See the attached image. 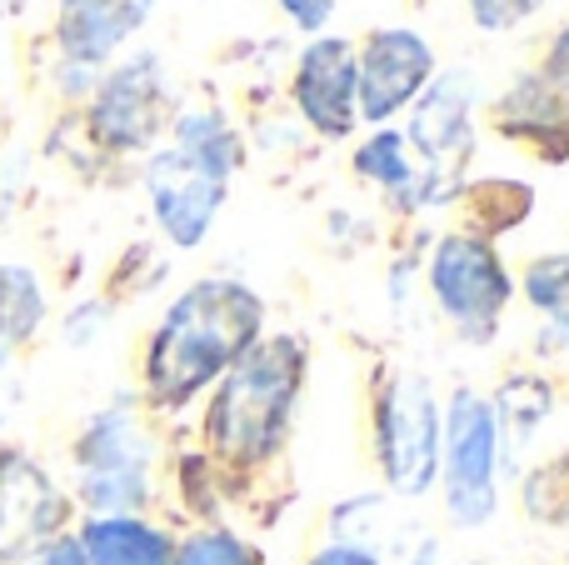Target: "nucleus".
I'll return each instance as SVG.
<instances>
[{"instance_id":"f257e3e1","label":"nucleus","mask_w":569,"mask_h":565,"mask_svg":"<svg viewBox=\"0 0 569 565\" xmlns=\"http://www.w3.org/2000/svg\"><path fill=\"white\" fill-rule=\"evenodd\" d=\"M266 306L240 280H200L190 286L166 320L156 326L146 350V390L156 406H186L196 390L226 376L260 340Z\"/></svg>"},{"instance_id":"f03ea898","label":"nucleus","mask_w":569,"mask_h":565,"mask_svg":"<svg viewBox=\"0 0 569 565\" xmlns=\"http://www.w3.org/2000/svg\"><path fill=\"white\" fill-rule=\"evenodd\" d=\"M305 386V346L295 336L256 340L236 366L226 370L206 416L210 450L230 466H256L276 456L290 426L295 396Z\"/></svg>"},{"instance_id":"7ed1b4c3","label":"nucleus","mask_w":569,"mask_h":565,"mask_svg":"<svg viewBox=\"0 0 569 565\" xmlns=\"http://www.w3.org/2000/svg\"><path fill=\"white\" fill-rule=\"evenodd\" d=\"M440 466H445V506L455 526H485L500 500V420L495 406L475 390L450 400V416L440 420Z\"/></svg>"},{"instance_id":"20e7f679","label":"nucleus","mask_w":569,"mask_h":565,"mask_svg":"<svg viewBox=\"0 0 569 565\" xmlns=\"http://www.w3.org/2000/svg\"><path fill=\"white\" fill-rule=\"evenodd\" d=\"M375 456L400 496H425L440 476V410L420 376H395L375 400Z\"/></svg>"},{"instance_id":"39448f33","label":"nucleus","mask_w":569,"mask_h":565,"mask_svg":"<svg viewBox=\"0 0 569 565\" xmlns=\"http://www.w3.org/2000/svg\"><path fill=\"white\" fill-rule=\"evenodd\" d=\"M76 466H80V500H86L96 516H130L136 506H146L150 446L126 406L100 410V416L80 430Z\"/></svg>"},{"instance_id":"423d86ee","label":"nucleus","mask_w":569,"mask_h":565,"mask_svg":"<svg viewBox=\"0 0 569 565\" xmlns=\"http://www.w3.org/2000/svg\"><path fill=\"white\" fill-rule=\"evenodd\" d=\"M430 290L440 310L470 340H485L510 306V270L480 236H445L430 260Z\"/></svg>"},{"instance_id":"0eeeda50","label":"nucleus","mask_w":569,"mask_h":565,"mask_svg":"<svg viewBox=\"0 0 569 565\" xmlns=\"http://www.w3.org/2000/svg\"><path fill=\"white\" fill-rule=\"evenodd\" d=\"M170 116V90H166V70L156 56H136L126 66H116L106 80L96 86L90 100V136L106 150H146L160 136Z\"/></svg>"},{"instance_id":"6e6552de","label":"nucleus","mask_w":569,"mask_h":565,"mask_svg":"<svg viewBox=\"0 0 569 565\" xmlns=\"http://www.w3.org/2000/svg\"><path fill=\"white\" fill-rule=\"evenodd\" d=\"M470 110H475V80L465 70H445V76H435L425 86L410 120V140L425 160L420 176L425 200L455 196V176H460L465 156H470Z\"/></svg>"},{"instance_id":"1a4fd4ad","label":"nucleus","mask_w":569,"mask_h":565,"mask_svg":"<svg viewBox=\"0 0 569 565\" xmlns=\"http://www.w3.org/2000/svg\"><path fill=\"white\" fill-rule=\"evenodd\" d=\"M435 80V50L420 30H375L365 50L355 56V96H360V120H390L405 110L425 86Z\"/></svg>"},{"instance_id":"9d476101","label":"nucleus","mask_w":569,"mask_h":565,"mask_svg":"<svg viewBox=\"0 0 569 565\" xmlns=\"http://www.w3.org/2000/svg\"><path fill=\"white\" fill-rule=\"evenodd\" d=\"M66 526V496L26 450H0V565L30 561Z\"/></svg>"},{"instance_id":"9b49d317","label":"nucleus","mask_w":569,"mask_h":565,"mask_svg":"<svg viewBox=\"0 0 569 565\" xmlns=\"http://www.w3.org/2000/svg\"><path fill=\"white\" fill-rule=\"evenodd\" d=\"M146 186H150V200H156L160 230H166L180 250H190L206 240L210 220H216L220 200H226L230 176H220L216 166H206V160L186 156L180 146H170V150H160V156H150Z\"/></svg>"},{"instance_id":"f8f14e48","label":"nucleus","mask_w":569,"mask_h":565,"mask_svg":"<svg viewBox=\"0 0 569 565\" xmlns=\"http://www.w3.org/2000/svg\"><path fill=\"white\" fill-rule=\"evenodd\" d=\"M295 106L320 130L325 140H345L360 120V96H355V46L340 36H320L305 46L295 66Z\"/></svg>"},{"instance_id":"ddd939ff","label":"nucleus","mask_w":569,"mask_h":565,"mask_svg":"<svg viewBox=\"0 0 569 565\" xmlns=\"http://www.w3.org/2000/svg\"><path fill=\"white\" fill-rule=\"evenodd\" d=\"M156 0H60L56 46L70 66L96 70L150 20Z\"/></svg>"},{"instance_id":"4468645a","label":"nucleus","mask_w":569,"mask_h":565,"mask_svg":"<svg viewBox=\"0 0 569 565\" xmlns=\"http://www.w3.org/2000/svg\"><path fill=\"white\" fill-rule=\"evenodd\" d=\"M80 546L90 565H170L176 541L140 516H96L80 526Z\"/></svg>"},{"instance_id":"2eb2a0df","label":"nucleus","mask_w":569,"mask_h":565,"mask_svg":"<svg viewBox=\"0 0 569 565\" xmlns=\"http://www.w3.org/2000/svg\"><path fill=\"white\" fill-rule=\"evenodd\" d=\"M46 320V290H40L36 270L26 266H0V370L16 356V346H26Z\"/></svg>"},{"instance_id":"dca6fc26","label":"nucleus","mask_w":569,"mask_h":565,"mask_svg":"<svg viewBox=\"0 0 569 565\" xmlns=\"http://www.w3.org/2000/svg\"><path fill=\"white\" fill-rule=\"evenodd\" d=\"M500 126L510 130V136H520V140H545V136H565V146H569V116H565V100H560V90L550 86V80H540V76H530V80H520V86L510 90V100H505L500 110Z\"/></svg>"},{"instance_id":"f3484780","label":"nucleus","mask_w":569,"mask_h":565,"mask_svg":"<svg viewBox=\"0 0 569 565\" xmlns=\"http://www.w3.org/2000/svg\"><path fill=\"white\" fill-rule=\"evenodd\" d=\"M176 146L186 156L216 166L220 176H236V166H240V140L230 136V126L216 110H186V116H176Z\"/></svg>"},{"instance_id":"a211bd4d","label":"nucleus","mask_w":569,"mask_h":565,"mask_svg":"<svg viewBox=\"0 0 569 565\" xmlns=\"http://www.w3.org/2000/svg\"><path fill=\"white\" fill-rule=\"evenodd\" d=\"M355 170H360L365 180H375V186H385V190H410L415 186V166H410V150H405L400 130H380V136L365 140V146L355 150Z\"/></svg>"},{"instance_id":"6ab92c4d","label":"nucleus","mask_w":569,"mask_h":565,"mask_svg":"<svg viewBox=\"0 0 569 565\" xmlns=\"http://www.w3.org/2000/svg\"><path fill=\"white\" fill-rule=\"evenodd\" d=\"M525 296H530L535 310H545V316L569 336V256L535 260V266L525 270Z\"/></svg>"},{"instance_id":"aec40b11","label":"nucleus","mask_w":569,"mask_h":565,"mask_svg":"<svg viewBox=\"0 0 569 565\" xmlns=\"http://www.w3.org/2000/svg\"><path fill=\"white\" fill-rule=\"evenodd\" d=\"M525 511H530L535 521H550V526L569 521V450L525 480Z\"/></svg>"},{"instance_id":"412c9836","label":"nucleus","mask_w":569,"mask_h":565,"mask_svg":"<svg viewBox=\"0 0 569 565\" xmlns=\"http://www.w3.org/2000/svg\"><path fill=\"white\" fill-rule=\"evenodd\" d=\"M170 565H266V561H260L256 546H246V541L230 536V531H200V536H190L186 546L176 551Z\"/></svg>"},{"instance_id":"4be33fe9","label":"nucleus","mask_w":569,"mask_h":565,"mask_svg":"<svg viewBox=\"0 0 569 565\" xmlns=\"http://www.w3.org/2000/svg\"><path fill=\"white\" fill-rule=\"evenodd\" d=\"M540 6H550V0H470V16L485 36H500V30L525 26Z\"/></svg>"},{"instance_id":"5701e85b","label":"nucleus","mask_w":569,"mask_h":565,"mask_svg":"<svg viewBox=\"0 0 569 565\" xmlns=\"http://www.w3.org/2000/svg\"><path fill=\"white\" fill-rule=\"evenodd\" d=\"M280 10L290 16L295 30H325L335 16V0H280Z\"/></svg>"},{"instance_id":"b1692460","label":"nucleus","mask_w":569,"mask_h":565,"mask_svg":"<svg viewBox=\"0 0 569 565\" xmlns=\"http://www.w3.org/2000/svg\"><path fill=\"white\" fill-rule=\"evenodd\" d=\"M30 565H90V561H86V546H80V536H66V531H60L56 541H46V546L30 556Z\"/></svg>"},{"instance_id":"393cba45","label":"nucleus","mask_w":569,"mask_h":565,"mask_svg":"<svg viewBox=\"0 0 569 565\" xmlns=\"http://www.w3.org/2000/svg\"><path fill=\"white\" fill-rule=\"evenodd\" d=\"M545 80H550L560 96H569V26L555 36V46H550V70H545Z\"/></svg>"},{"instance_id":"a878e982","label":"nucleus","mask_w":569,"mask_h":565,"mask_svg":"<svg viewBox=\"0 0 569 565\" xmlns=\"http://www.w3.org/2000/svg\"><path fill=\"white\" fill-rule=\"evenodd\" d=\"M305 565H380V561L360 546H330V551H320V556H310Z\"/></svg>"}]
</instances>
